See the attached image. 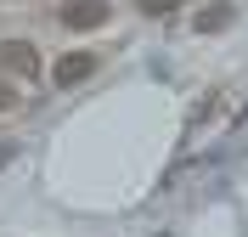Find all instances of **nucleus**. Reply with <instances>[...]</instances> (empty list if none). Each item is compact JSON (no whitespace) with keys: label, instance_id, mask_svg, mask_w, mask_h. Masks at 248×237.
<instances>
[{"label":"nucleus","instance_id":"423d86ee","mask_svg":"<svg viewBox=\"0 0 248 237\" xmlns=\"http://www.w3.org/2000/svg\"><path fill=\"white\" fill-rule=\"evenodd\" d=\"M17 108V85H6V79H0V113H12Z\"/></svg>","mask_w":248,"mask_h":237},{"label":"nucleus","instance_id":"20e7f679","mask_svg":"<svg viewBox=\"0 0 248 237\" xmlns=\"http://www.w3.org/2000/svg\"><path fill=\"white\" fill-rule=\"evenodd\" d=\"M141 6V17H175L181 12V0H136Z\"/></svg>","mask_w":248,"mask_h":237},{"label":"nucleus","instance_id":"7ed1b4c3","mask_svg":"<svg viewBox=\"0 0 248 237\" xmlns=\"http://www.w3.org/2000/svg\"><path fill=\"white\" fill-rule=\"evenodd\" d=\"M102 23H108V6H102V0H68V6H62V29H74V34L102 29Z\"/></svg>","mask_w":248,"mask_h":237},{"label":"nucleus","instance_id":"f03ea898","mask_svg":"<svg viewBox=\"0 0 248 237\" xmlns=\"http://www.w3.org/2000/svg\"><path fill=\"white\" fill-rule=\"evenodd\" d=\"M96 68H102V57H96V51H68V57H57L51 79H57L62 91H68V85H79V79H91Z\"/></svg>","mask_w":248,"mask_h":237},{"label":"nucleus","instance_id":"f257e3e1","mask_svg":"<svg viewBox=\"0 0 248 237\" xmlns=\"http://www.w3.org/2000/svg\"><path fill=\"white\" fill-rule=\"evenodd\" d=\"M0 74L34 79V74H40V51H34L29 40H6V46H0Z\"/></svg>","mask_w":248,"mask_h":237},{"label":"nucleus","instance_id":"39448f33","mask_svg":"<svg viewBox=\"0 0 248 237\" xmlns=\"http://www.w3.org/2000/svg\"><path fill=\"white\" fill-rule=\"evenodd\" d=\"M232 23V6H215V12H198V29L209 34V29H226Z\"/></svg>","mask_w":248,"mask_h":237}]
</instances>
